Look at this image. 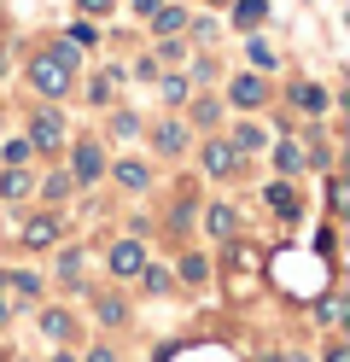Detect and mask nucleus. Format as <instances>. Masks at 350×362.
<instances>
[{"label": "nucleus", "mask_w": 350, "mask_h": 362, "mask_svg": "<svg viewBox=\"0 0 350 362\" xmlns=\"http://www.w3.org/2000/svg\"><path fill=\"white\" fill-rule=\"evenodd\" d=\"M233 164H240V152H233V146H222V141L204 146V170L210 175H233Z\"/></svg>", "instance_id": "7ed1b4c3"}, {"label": "nucleus", "mask_w": 350, "mask_h": 362, "mask_svg": "<svg viewBox=\"0 0 350 362\" xmlns=\"http://www.w3.org/2000/svg\"><path fill=\"white\" fill-rule=\"evenodd\" d=\"M158 146H163V152H181V146H187V134H181V123H170V129H158Z\"/></svg>", "instance_id": "2eb2a0df"}, {"label": "nucleus", "mask_w": 350, "mask_h": 362, "mask_svg": "<svg viewBox=\"0 0 350 362\" xmlns=\"http://www.w3.org/2000/svg\"><path fill=\"white\" fill-rule=\"evenodd\" d=\"M0 322H6V298H0Z\"/></svg>", "instance_id": "c85d7f7f"}, {"label": "nucleus", "mask_w": 350, "mask_h": 362, "mask_svg": "<svg viewBox=\"0 0 350 362\" xmlns=\"http://www.w3.org/2000/svg\"><path fill=\"white\" fill-rule=\"evenodd\" d=\"M12 286L23 292V298H35V292H41V281H35V275H12Z\"/></svg>", "instance_id": "b1692460"}, {"label": "nucleus", "mask_w": 350, "mask_h": 362, "mask_svg": "<svg viewBox=\"0 0 350 362\" xmlns=\"http://www.w3.org/2000/svg\"><path fill=\"white\" fill-rule=\"evenodd\" d=\"M82 6H88V12H105V6H111V0H82Z\"/></svg>", "instance_id": "cd10ccee"}, {"label": "nucleus", "mask_w": 350, "mask_h": 362, "mask_svg": "<svg viewBox=\"0 0 350 362\" xmlns=\"http://www.w3.org/2000/svg\"><path fill=\"white\" fill-rule=\"evenodd\" d=\"M93 175H100V146H76V181H93Z\"/></svg>", "instance_id": "423d86ee"}, {"label": "nucleus", "mask_w": 350, "mask_h": 362, "mask_svg": "<svg viewBox=\"0 0 350 362\" xmlns=\"http://www.w3.org/2000/svg\"><path fill=\"white\" fill-rule=\"evenodd\" d=\"M140 269H146V252L134 240H117L111 245V275H140Z\"/></svg>", "instance_id": "f03ea898"}, {"label": "nucleus", "mask_w": 350, "mask_h": 362, "mask_svg": "<svg viewBox=\"0 0 350 362\" xmlns=\"http://www.w3.org/2000/svg\"><path fill=\"white\" fill-rule=\"evenodd\" d=\"M327 362H350V351H344V345H333V351H327Z\"/></svg>", "instance_id": "a878e982"}, {"label": "nucleus", "mask_w": 350, "mask_h": 362, "mask_svg": "<svg viewBox=\"0 0 350 362\" xmlns=\"http://www.w3.org/2000/svg\"><path fill=\"white\" fill-rule=\"evenodd\" d=\"M100 322H123V304H117V298H100Z\"/></svg>", "instance_id": "5701e85b"}, {"label": "nucleus", "mask_w": 350, "mask_h": 362, "mask_svg": "<svg viewBox=\"0 0 350 362\" xmlns=\"http://www.w3.org/2000/svg\"><path fill=\"white\" fill-rule=\"evenodd\" d=\"M233 105H263V82H257V76H240V82H233Z\"/></svg>", "instance_id": "0eeeda50"}, {"label": "nucleus", "mask_w": 350, "mask_h": 362, "mask_svg": "<svg viewBox=\"0 0 350 362\" xmlns=\"http://www.w3.org/2000/svg\"><path fill=\"white\" fill-rule=\"evenodd\" d=\"M64 141V123L53 117V111H41V117H35V141L30 146H59Z\"/></svg>", "instance_id": "20e7f679"}, {"label": "nucleus", "mask_w": 350, "mask_h": 362, "mask_svg": "<svg viewBox=\"0 0 350 362\" xmlns=\"http://www.w3.org/2000/svg\"><path fill=\"white\" fill-rule=\"evenodd\" d=\"M233 18H240V24H263L269 6H263V0H240V12H233Z\"/></svg>", "instance_id": "f8f14e48"}, {"label": "nucleus", "mask_w": 350, "mask_h": 362, "mask_svg": "<svg viewBox=\"0 0 350 362\" xmlns=\"http://www.w3.org/2000/svg\"><path fill=\"white\" fill-rule=\"evenodd\" d=\"M257 146H263V129H251V123H245V129H240V141H233V152H257Z\"/></svg>", "instance_id": "dca6fc26"}, {"label": "nucleus", "mask_w": 350, "mask_h": 362, "mask_svg": "<svg viewBox=\"0 0 350 362\" xmlns=\"http://www.w3.org/2000/svg\"><path fill=\"white\" fill-rule=\"evenodd\" d=\"M30 152H35L30 141H12V146H6V164H23V158H30Z\"/></svg>", "instance_id": "393cba45"}, {"label": "nucleus", "mask_w": 350, "mask_h": 362, "mask_svg": "<svg viewBox=\"0 0 350 362\" xmlns=\"http://www.w3.org/2000/svg\"><path fill=\"white\" fill-rule=\"evenodd\" d=\"M269 205H274V211H286V216H298V199H292L286 187H269Z\"/></svg>", "instance_id": "f3484780"}, {"label": "nucleus", "mask_w": 350, "mask_h": 362, "mask_svg": "<svg viewBox=\"0 0 350 362\" xmlns=\"http://www.w3.org/2000/svg\"><path fill=\"white\" fill-rule=\"evenodd\" d=\"M204 228L216 234V240H228V234H233V211H228V205H216V211L204 216Z\"/></svg>", "instance_id": "1a4fd4ad"}, {"label": "nucleus", "mask_w": 350, "mask_h": 362, "mask_svg": "<svg viewBox=\"0 0 350 362\" xmlns=\"http://www.w3.org/2000/svg\"><path fill=\"white\" fill-rule=\"evenodd\" d=\"M315 315H321V322H339L344 304H339V298H321V304H315Z\"/></svg>", "instance_id": "aec40b11"}, {"label": "nucleus", "mask_w": 350, "mask_h": 362, "mask_svg": "<svg viewBox=\"0 0 350 362\" xmlns=\"http://www.w3.org/2000/svg\"><path fill=\"white\" fill-rule=\"evenodd\" d=\"M88 362H117V356L111 351H88Z\"/></svg>", "instance_id": "bb28decb"}, {"label": "nucleus", "mask_w": 350, "mask_h": 362, "mask_svg": "<svg viewBox=\"0 0 350 362\" xmlns=\"http://www.w3.org/2000/svg\"><path fill=\"white\" fill-rule=\"evenodd\" d=\"M0 193H6V199H23V193H30V175H23V170H6V175H0Z\"/></svg>", "instance_id": "9d476101"}, {"label": "nucleus", "mask_w": 350, "mask_h": 362, "mask_svg": "<svg viewBox=\"0 0 350 362\" xmlns=\"http://www.w3.org/2000/svg\"><path fill=\"white\" fill-rule=\"evenodd\" d=\"M193 117L210 129V123H216V100H199V105H193Z\"/></svg>", "instance_id": "412c9836"}, {"label": "nucleus", "mask_w": 350, "mask_h": 362, "mask_svg": "<svg viewBox=\"0 0 350 362\" xmlns=\"http://www.w3.org/2000/svg\"><path fill=\"white\" fill-rule=\"evenodd\" d=\"M140 281H146V292H163V286H170V275H163V269H140Z\"/></svg>", "instance_id": "6ab92c4d"}, {"label": "nucleus", "mask_w": 350, "mask_h": 362, "mask_svg": "<svg viewBox=\"0 0 350 362\" xmlns=\"http://www.w3.org/2000/svg\"><path fill=\"white\" fill-rule=\"evenodd\" d=\"M30 82L41 88V94H47V100H59V94H64V88H70V71H64V64H59V59H35V64H30Z\"/></svg>", "instance_id": "f257e3e1"}, {"label": "nucleus", "mask_w": 350, "mask_h": 362, "mask_svg": "<svg viewBox=\"0 0 350 362\" xmlns=\"http://www.w3.org/2000/svg\"><path fill=\"white\" fill-rule=\"evenodd\" d=\"M53 240H59V222L53 216H35L30 228H23V245H53Z\"/></svg>", "instance_id": "39448f33"}, {"label": "nucleus", "mask_w": 350, "mask_h": 362, "mask_svg": "<svg viewBox=\"0 0 350 362\" xmlns=\"http://www.w3.org/2000/svg\"><path fill=\"white\" fill-rule=\"evenodd\" d=\"M292 100H298L303 111H321V105H327V94H321V88H303V82L292 88Z\"/></svg>", "instance_id": "9b49d317"}, {"label": "nucleus", "mask_w": 350, "mask_h": 362, "mask_svg": "<svg viewBox=\"0 0 350 362\" xmlns=\"http://www.w3.org/2000/svg\"><path fill=\"white\" fill-rule=\"evenodd\" d=\"M298 164H303V152H298V146H280V170H286V175H292Z\"/></svg>", "instance_id": "4be33fe9"}, {"label": "nucleus", "mask_w": 350, "mask_h": 362, "mask_svg": "<svg viewBox=\"0 0 350 362\" xmlns=\"http://www.w3.org/2000/svg\"><path fill=\"white\" fill-rule=\"evenodd\" d=\"M117 181L123 187H146V164H117Z\"/></svg>", "instance_id": "ddd939ff"}, {"label": "nucleus", "mask_w": 350, "mask_h": 362, "mask_svg": "<svg viewBox=\"0 0 350 362\" xmlns=\"http://www.w3.org/2000/svg\"><path fill=\"white\" fill-rule=\"evenodd\" d=\"M181 24H187V12H175V6H163V12H158V35H175Z\"/></svg>", "instance_id": "4468645a"}, {"label": "nucleus", "mask_w": 350, "mask_h": 362, "mask_svg": "<svg viewBox=\"0 0 350 362\" xmlns=\"http://www.w3.org/2000/svg\"><path fill=\"white\" fill-rule=\"evenodd\" d=\"M59 275L76 281V275H82V252H64V257H59Z\"/></svg>", "instance_id": "a211bd4d"}, {"label": "nucleus", "mask_w": 350, "mask_h": 362, "mask_svg": "<svg viewBox=\"0 0 350 362\" xmlns=\"http://www.w3.org/2000/svg\"><path fill=\"white\" fill-rule=\"evenodd\" d=\"M41 327L53 333V339H70V333H76V322H70L64 310H47V315H41Z\"/></svg>", "instance_id": "6e6552de"}]
</instances>
